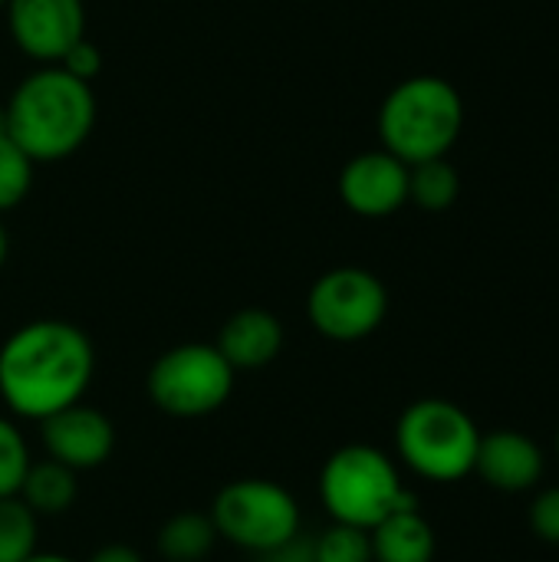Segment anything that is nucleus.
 <instances>
[{
	"label": "nucleus",
	"mask_w": 559,
	"mask_h": 562,
	"mask_svg": "<svg viewBox=\"0 0 559 562\" xmlns=\"http://www.w3.org/2000/svg\"><path fill=\"white\" fill-rule=\"evenodd\" d=\"M92 375L96 349L66 319H33L0 346V402L26 422H43L82 402Z\"/></svg>",
	"instance_id": "f257e3e1"
},
{
	"label": "nucleus",
	"mask_w": 559,
	"mask_h": 562,
	"mask_svg": "<svg viewBox=\"0 0 559 562\" xmlns=\"http://www.w3.org/2000/svg\"><path fill=\"white\" fill-rule=\"evenodd\" d=\"M3 112L7 135L33 158V165H49L86 145L96 125V95L89 82L49 63L16 82Z\"/></svg>",
	"instance_id": "f03ea898"
},
{
	"label": "nucleus",
	"mask_w": 559,
	"mask_h": 562,
	"mask_svg": "<svg viewBox=\"0 0 559 562\" xmlns=\"http://www.w3.org/2000/svg\"><path fill=\"white\" fill-rule=\"evenodd\" d=\"M465 128V99L441 76H409L379 105L382 148L418 165L445 158Z\"/></svg>",
	"instance_id": "7ed1b4c3"
},
{
	"label": "nucleus",
	"mask_w": 559,
	"mask_h": 562,
	"mask_svg": "<svg viewBox=\"0 0 559 562\" xmlns=\"http://www.w3.org/2000/svg\"><path fill=\"white\" fill-rule=\"evenodd\" d=\"M320 501L333 524L372 530L379 520L418 501L405 491L395 461L372 445L333 451L320 471Z\"/></svg>",
	"instance_id": "20e7f679"
},
{
	"label": "nucleus",
	"mask_w": 559,
	"mask_h": 562,
	"mask_svg": "<svg viewBox=\"0 0 559 562\" xmlns=\"http://www.w3.org/2000/svg\"><path fill=\"white\" fill-rule=\"evenodd\" d=\"M481 431L474 418L448 398L412 402L395 425V451L409 471L435 484L474 474Z\"/></svg>",
	"instance_id": "39448f33"
},
{
	"label": "nucleus",
	"mask_w": 559,
	"mask_h": 562,
	"mask_svg": "<svg viewBox=\"0 0 559 562\" xmlns=\"http://www.w3.org/2000/svg\"><path fill=\"white\" fill-rule=\"evenodd\" d=\"M234 379L237 372L214 342H181L152 362L145 392L168 418H208L227 405Z\"/></svg>",
	"instance_id": "423d86ee"
},
{
	"label": "nucleus",
	"mask_w": 559,
	"mask_h": 562,
	"mask_svg": "<svg viewBox=\"0 0 559 562\" xmlns=\"http://www.w3.org/2000/svg\"><path fill=\"white\" fill-rule=\"evenodd\" d=\"M208 514L214 520L217 540L254 557L277 550L303 530L297 497L267 477H241L224 484Z\"/></svg>",
	"instance_id": "0eeeda50"
},
{
	"label": "nucleus",
	"mask_w": 559,
	"mask_h": 562,
	"mask_svg": "<svg viewBox=\"0 0 559 562\" xmlns=\"http://www.w3.org/2000/svg\"><path fill=\"white\" fill-rule=\"evenodd\" d=\"M389 313L385 283L362 267L326 270L306 293L310 326L333 342H359L372 336Z\"/></svg>",
	"instance_id": "6e6552de"
},
{
	"label": "nucleus",
	"mask_w": 559,
	"mask_h": 562,
	"mask_svg": "<svg viewBox=\"0 0 559 562\" xmlns=\"http://www.w3.org/2000/svg\"><path fill=\"white\" fill-rule=\"evenodd\" d=\"M3 10L16 49L40 66L59 63L63 53L86 36L82 0H7Z\"/></svg>",
	"instance_id": "1a4fd4ad"
},
{
	"label": "nucleus",
	"mask_w": 559,
	"mask_h": 562,
	"mask_svg": "<svg viewBox=\"0 0 559 562\" xmlns=\"http://www.w3.org/2000/svg\"><path fill=\"white\" fill-rule=\"evenodd\" d=\"M339 198L356 217H392L409 204V165L385 148L359 151L339 171Z\"/></svg>",
	"instance_id": "9d476101"
},
{
	"label": "nucleus",
	"mask_w": 559,
	"mask_h": 562,
	"mask_svg": "<svg viewBox=\"0 0 559 562\" xmlns=\"http://www.w3.org/2000/svg\"><path fill=\"white\" fill-rule=\"evenodd\" d=\"M40 438H43L46 458L66 464L76 474L102 468L115 451L112 418L86 402H76V405L59 408L56 415L43 418Z\"/></svg>",
	"instance_id": "9b49d317"
},
{
	"label": "nucleus",
	"mask_w": 559,
	"mask_h": 562,
	"mask_svg": "<svg viewBox=\"0 0 559 562\" xmlns=\"http://www.w3.org/2000/svg\"><path fill=\"white\" fill-rule=\"evenodd\" d=\"M474 474L501 494H524L534 491L544 477V451L524 431H491L481 435Z\"/></svg>",
	"instance_id": "f8f14e48"
},
{
	"label": "nucleus",
	"mask_w": 559,
	"mask_h": 562,
	"mask_svg": "<svg viewBox=\"0 0 559 562\" xmlns=\"http://www.w3.org/2000/svg\"><path fill=\"white\" fill-rule=\"evenodd\" d=\"M221 356L231 362L234 372H257L267 369L283 349V323L260 306H244L227 316L217 333Z\"/></svg>",
	"instance_id": "ddd939ff"
},
{
	"label": "nucleus",
	"mask_w": 559,
	"mask_h": 562,
	"mask_svg": "<svg viewBox=\"0 0 559 562\" xmlns=\"http://www.w3.org/2000/svg\"><path fill=\"white\" fill-rule=\"evenodd\" d=\"M372 562H432L438 540L432 524L415 507H402L369 530Z\"/></svg>",
	"instance_id": "4468645a"
},
{
	"label": "nucleus",
	"mask_w": 559,
	"mask_h": 562,
	"mask_svg": "<svg viewBox=\"0 0 559 562\" xmlns=\"http://www.w3.org/2000/svg\"><path fill=\"white\" fill-rule=\"evenodd\" d=\"M16 497L36 514V517H59L66 514L76 497H79V474L69 471L66 464L43 458V461H30L23 484L16 491Z\"/></svg>",
	"instance_id": "2eb2a0df"
},
{
	"label": "nucleus",
	"mask_w": 559,
	"mask_h": 562,
	"mask_svg": "<svg viewBox=\"0 0 559 562\" xmlns=\"http://www.w3.org/2000/svg\"><path fill=\"white\" fill-rule=\"evenodd\" d=\"M217 543V530L211 514L201 510H181L168 517L155 537L158 553L168 562H201Z\"/></svg>",
	"instance_id": "dca6fc26"
},
{
	"label": "nucleus",
	"mask_w": 559,
	"mask_h": 562,
	"mask_svg": "<svg viewBox=\"0 0 559 562\" xmlns=\"http://www.w3.org/2000/svg\"><path fill=\"white\" fill-rule=\"evenodd\" d=\"M461 194V175L445 158H428L418 165H409V201L418 204L428 214L448 211Z\"/></svg>",
	"instance_id": "f3484780"
},
{
	"label": "nucleus",
	"mask_w": 559,
	"mask_h": 562,
	"mask_svg": "<svg viewBox=\"0 0 559 562\" xmlns=\"http://www.w3.org/2000/svg\"><path fill=\"white\" fill-rule=\"evenodd\" d=\"M40 547V517L20 497H0V562H26Z\"/></svg>",
	"instance_id": "a211bd4d"
},
{
	"label": "nucleus",
	"mask_w": 559,
	"mask_h": 562,
	"mask_svg": "<svg viewBox=\"0 0 559 562\" xmlns=\"http://www.w3.org/2000/svg\"><path fill=\"white\" fill-rule=\"evenodd\" d=\"M30 188H33V158L10 135H0V214L20 207Z\"/></svg>",
	"instance_id": "6ab92c4d"
},
{
	"label": "nucleus",
	"mask_w": 559,
	"mask_h": 562,
	"mask_svg": "<svg viewBox=\"0 0 559 562\" xmlns=\"http://www.w3.org/2000/svg\"><path fill=\"white\" fill-rule=\"evenodd\" d=\"M313 562H372L369 530L329 524L320 537H313Z\"/></svg>",
	"instance_id": "aec40b11"
},
{
	"label": "nucleus",
	"mask_w": 559,
	"mask_h": 562,
	"mask_svg": "<svg viewBox=\"0 0 559 562\" xmlns=\"http://www.w3.org/2000/svg\"><path fill=\"white\" fill-rule=\"evenodd\" d=\"M30 445L23 431L0 415V497H16L23 474L30 468Z\"/></svg>",
	"instance_id": "412c9836"
},
{
	"label": "nucleus",
	"mask_w": 559,
	"mask_h": 562,
	"mask_svg": "<svg viewBox=\"0 0 559 562\" xmlns=\"http://www.w3.org/2000/svg\"><path fill=\"white\" fill-rule=\"evenodd\" d=\"M530 530L537 540L559 547V487L540 491L530 504Z\"/></svg>",
	"instance_id": "4be33fe9"
},
{
	"label": "nucleus",
	"mask_w": 559,
	"mask_h": 562,
	"mask_svg": "<svg viewBox=\"0 0 559 562\" xmlns=\"http://www.w3.org/2000/svg\"><path fill=\"white\" fill-rule=\"evenodd\" d=\"M56 66H63L69 76H76V79H82V82H89L92 86V79L102 72V53H99V46L92 43V40H76L66 53H63V59L56 63Z\"/></svg>",
	"instance_id": "5701e85b"
},
{
	"label": "nucleus",
	"mask_w": 559,
	"mask_h": 562,
	"mask_svg": "<svg viewBox=\"0 0 559 562\" xmlns=\"http://www.w3.org/2000/svg\"><path fill=\"white\" fill-rule=\"evenodd\" d=\"M260 562H313V537H306V533L300 530L293 540H287V543H280L277 550L264 553Z\"/></svg>",
	"instance_id": "b1692460"
},
{
	"label": "nucleus",
	"mask_w": 559,
	"mask_h": 562,
	"mask_svg": "<svg viewBox=\"0 0 559 562\" xmlns=\"http://www.w3.org/2000/svg\"><path fill=\"white\" fill-rule=\"evenodd\" d=\"M86 562H145L142 560V553L135 550V547H125V543H105V547H99L92 557Z\"/></svg>",
	"instance_id": "393cba45"
},
{
	"label": "nucleus",
	"mask_w": 559,
	"mask_h": 562,
	"mask_svg": "<svg viewBox=\"0 0 559 562\" xmlns=\"http://www.w3.org/2000/svg\"><path fill=\"white\" fill-rule=\"evenodd\" d=\"M26 562H76V560H69V557H63V553H40V550H36V553H33Z\"/></svg>",
	"instance_id": "a878e982"
},
{
	"label": "nucleus",
	"mask_w": 559,
	"mask_h": 562,
	"mask_svg": "<svg viewBox=\"0 0 559 562\" xmlns=\"http://www.w3.org/2000/svg\"><path fill=\"white\" fill-rule=\"evenodd\" d=\"M7 254H10V237H7V227L0 221V267L7 263Z\"/></svg>",
	"instance_id": "bb28decb"
},
{
	"label": "nucleus",
	"mask_w": 559,
	"mask_h": 562,
	"mask_svg": "<svg viewBox=\"0 0 559 562\" xmlns=\"http://www.w3.org/2000/svg\"><path fill=\"white\" fill-rule=\"evenodd\" d=\"M0 135H7V112H3V105H0Z\"/></svg>",
	"instance_id": "cd10ccee"
},
{
	"label": "nucleus",
	"mask_w": 559,
	"mask_h": 562,
	"mask_svg": "<svg viewBox=\"0 0 559 562\" xmlns=\"http://www.w3.org/2000/svg\"><path fill=\"white\" fill-rule=\"evenodd\" d=\"M557 461H559V428H557Z\"/></svg>",
	"instance_id": "c85d7f7f"
},
{
	"label": "nucleus",
	"mask_w": 559,
	"mask_h": 562,
	"mask_svg": "<svg viewBox=\"0 0 559 562\" xmlns=\"http://www.w3.org/2000/svg\"><path fill=\"white\" fill-rule=\"evenodd\" d=\"M3 3H7V0H0V7H3Z\"/></svg>",
	"instance_id": "c756f323"
}]
</instances>
